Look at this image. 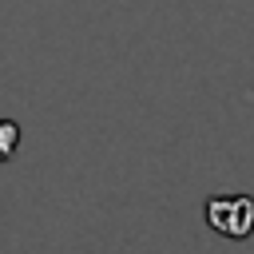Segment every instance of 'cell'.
Returning <instances> with one entry per match:
<instances>
[{
    "mask_svg": "<svg viewBox=\"0 0 254 254\" xmlns=\"http://www.w3.org/2000/svg\"><path fill=\"white\" fill-rule=\"evenodd\" d=\"M20 147V127L12 119H0V163H8Z\"/></svg>",
    "mask_w": 254,
    "mask_h": 254,
    "instance_id": "obj_2",
    "label": "cell"
},
{
    "mask_svg": "<svg viewBox=\"0 0 254 254\" xmlns=\"http://www.w3.org/2000/svg\"><path fill=\"white\" fill-rule=\"evenodd\" d=\"M206 222L210 230L226 238H246L254 230V198L250 194H214L206 198Z\"/></svg>",
    "mask_w": 254,
    "mask_h": 254,
    "instance_id": "obj_1",
    "label": "cell"
}]
</instances>
